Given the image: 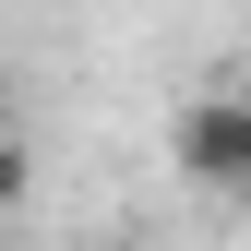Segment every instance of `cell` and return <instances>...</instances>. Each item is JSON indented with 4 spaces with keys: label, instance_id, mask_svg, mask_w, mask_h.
<instances>
[{
    "label": "cell",
    "instance_id": "obj_1",
    "mask_svg": "<svg viewBox=\"0 0 251 251\" xmlns=\"http://www.w3.org/2000/svg\"><path fill=\"white\" fill-rule=\"evenodd\" d=\"M179 168L215 192H251V96H203L179 108Z\"/></svg>",
    "mask_w": 251,
    "mask_h": 251
},
{
    "label": "cell",
    "instance_id": "obj_2",
    "mask_svg": "<svg viewBox=\"0 0 251 251\" xmlns=\"http://www.w3.org/2000/svg\"><path fill=\"white\" fill-rule=\"evenodd\" d=\"M24 192H36V155H24L12 132H0V203H24Z\"/></svg>",
    "mask_w": 251,
    "mask_h": 251
}]
</instances>
